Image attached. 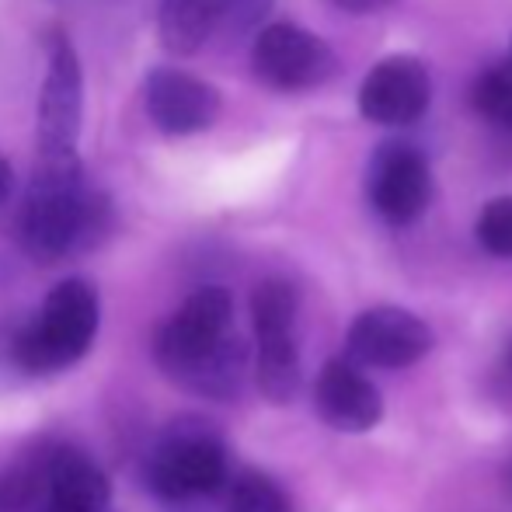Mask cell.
I'll list each match as a JSON object with an SVG mask.
<instances>
[{
  "label": "cell",
  "instance_id": "obj_1",
  "mask_svg": "<svg viewBox=\"0 0 512 512\" xmlns=\"http://www.w3.org/2000/svg\"><path fill=\"white\" fill-rule=\"evenodd\" d=\"M112 227V196L91 182L81 157L35 161L32 182L14 216V234L32 262L60 265L88 255L105 244Z\"/></svg>",
  "mask_w": 512,
  "mask_h": 512
},
{
  "label": "cell",
  "instance_id": "obj_2",
  "mask_svg": "<svg viewBox=\"0 0 512 512\" xmlns=\"http://www.w3.org/2000/svg\"><path fill=\"white\" fill-rule=\"evenodd\" d=\"M157 370L199 398L230 401L248 377V345L234 328V297L203 286L178 304L154 335Z\"/></svg>",
  "mask_w": 512,
  "mask_h": 512
},
{
  "label": "cell",
  "instance_id": "obj_3",
  "mask_svg": "<svg viewBox=\"0 0 512 512\" xmlns=\"http://www.w3.org/2000/svg\"><path fill=\"white\" fill-rule=\"evenodd\" d=\"M143 481L161 506L175 512H199L213 502L223 506L234 481L227 439L206 418H178L147 450Z\"/></svg>",
  "mask_w": 512,
  "mask_h": 512
},
{
  "label": "cell",
  "instance_id": "obj_4",
  "mask_svg": "<svg viewBox=\"0 0 512 512\" xmlns=\"http://www.w3.org/2000/svg\"><path fill=\"white\" fill-rule=\"evenodd\" d=\"M102 324V300L88 279H63L39 310L7 338V356L21 373L49 377L77 366L91 352Z\"/></svg>",
  "mask_w": 512,
  "mask_h": 512
},
{
  "label": "cell",
  "instance_id": "obj_5",
  "mask_svg": "<svg viewBox=\"0 0 512 512\" xmlns=\"http://www.w3.org/2000/svg\"><path fill=\"white\" fill-rule=\"evenodd\" d=\"M300 297L290 279H262L251 293V328H255V384L265 401L290 405L304 384L297 342Z\"/></svg>",
  "mask_w": 512,
  "mask_h": 512
},
{
  "label": "cell",
  "instance_id": "obj_6",
  "mask_svg": "<svg viewBox=\"0 0 512 512\" xmlns=\"http://www.w3.org/2000/svg\"><path fill=\"white\" fill-rule=\"evenodd\" d=\"M84 122V70L74 42L56 28L46 35V70L35 112V161L77 157Z\"/></svg>",
  "mask_w": 512,
  "mask_h": 512
},
{
  "label": "cell",
  "instance_id": "obj_7",
  "mask_svg": "<svg viewBox=\"0 0 512 512\" xmlns=\"http://www.w3.org/2000/svg\"><path fill=\"white\" fill-rule=\"evenodd\" d=\"M251 70L265 88L300 95L324 88L338 74V56L321 35L293 21H272L251 42Z\"/></svg>",
  "mask_w": 512,
  "mask_h": 512
},
{
  "label": "cell",
  "instance_id": "obj_8",
  "mask_svg": "<svg viewBox=\"0 0 512 512\" xmlns=\"http://www.w3.org/2000/svg\"><path fill=\"white\" fill-rule=\"evenodd\" d=\"M436 182L429 157L408 140H387L373 150L366 168V199L391 227H408L429 209Z\"/></svg>",
  "mask_w": 512,
  "mask_h": 512
},
{
  "label": "cell",
  "instance_id": "obj_9",
  "mask_svg": "<svg viewBox=\"0 0 512 512\" xmlns=\"http://www.w3.org/2000/svg\"><path fill=\"white\" fill-rule=\"evenodd\" d=\"M432 349V328L405 307H370L349 324L345 359L363 370H405Z\"/></svg>",
  "mask_w": 512,
  "mask_h": 512
},
{
  "label": "cell",
  "instance_id": "obj_10",
  "mask_svg": "<svg viewBox=\"0 0 512 512\" xmlns=\"http://www.w3.org/2000/svg\"><path fill=\"white\" fill-rule=\"evenodd\" d=\"M432 77L418 56H384L359 84V115L373 126L408 129L429 112Z\"/></svg>",
  "mask_w": 512,
  "mask_h": 512
},
{
  "label": "cell",
  "instance_id": "obj_11",
  "mask_svg": "<svg viewBox=\"0 0 512 512\" xmlns=\"http://www.w3.org/2000/svg\"><path fill=\"white\" fill-rule=\"evenodd\" d=\"M147 119L164 136H199L220 119V91L178 67H154L143 81Z\"/></svg>",
  "mask_w": 512,
  "mask_h": 512
},
{
  "label": "cell",
  "instance_id": "obj_12",
  "mask_svg": "<svg viewBox=\"0 0 512 512\" xmlns=\"http://www.w3.org/2000/svg\"><path fill=\"white\" fill-rule=\"evenodd\" d=\"M314 408L324 425H331L335 432H349V436L377 429L384 418L380 387L366 377L363 366L345 356H335L321 366L314 380Z\"/></svg>",
  "mask_w": 512,
  "mask_h": 512
},
{
  "label": "cell",
  "instance_id": "obj_13",
  "mask_svg": "<svg viewBox=\"0 0 512 512\" xmlns=\"http://www.w3.org/2000/svg\"><path fill=\"white\" fill-rule=\"evenodd\" d=\"M35 512H115L112 481L84 450L70 443H49L46 495Z\"/></svg>",
  "mask_w": 512,
  "mask_h": 512
},
{
  "label": "cell",
  "instance_id": "obj_14",
  "mask_svg": "<svg viewBox=\"0 0 512 512\" xmlns=\"http://www.w3.org/2000/svg\"><path fill=\"white\" fill-rule=\"evenodd\" d=\"M230 0H161L157 35L171 56H196L216 35H227Z\"/></svg>",
  "mask_w": 512,
  "mask_h": 512
},
{
  "label": "cell",
  "instance_id": "obj_15",
  "mask_svg": "<svg viewBox=\"0 0 512 512\" xmlns=\"http://www.w3.org/2000/svg\"><path fill=\"white\" fill-rule=\"evenodd\" d=\"M471 112L492 129L512 133V56L495 60L471 81Z\"/></svg>",
  "mask_w": 512,
  "mask_h": 512
},
{
  "label": "cell",
  "instance_id": "obj_16",
  "mask_svg": "<svg viewBox=\"0 0 512 512\" xmlns=\"http://www.w3.org/2000/svg\"><path fill=\"white\" fill-rule=\"evenodd\" d=\"M220 512H297L293 499L276 478L262 471H237L230 481L227 495H223Z\"/></svg>",
  "mask_w": 512,
  "mask_h": 512
},
{
  "label": "cell",
  "instance_id": "obj_17",
  "mask_svg": "<svg viewBox=\"0 0 512 512\" xmlns=\"http://www.w3.org/2000/svg\"><path fill=\"white\" fill-rule=\"evenodd\" d=\"M46 495V450L11 464L0 474V512H35Z\"/></svg>",
  "mask_w": 512,
  "mask_h": 512
},
{
  "label": "cell",
  "instance_id": "obj_18",
  "mask_svg": "<svg viewBox=\"0 0 512 512\" xmlns=\"http://www.w3.org/2000/svg\"><path fill=\"white\" fill-rule=\"evenodd\" d=\"M474 237L492 258H512V196H495L481 206Z\"/></svg>",
  "mask_w": 512,
  "mask_h": 512
},
{
  "label": "cell",
  "instance_id": "obj_19",
  "mask_svg": "<svg viewBox=\"0 0 512 512\" xmlns=\"http://www.w3.org/2000/svg\"><path fill=\"white\" fill-rule=\"evenodd\" d=\"M272 0H230V25H227V39H244L251 32H262V21L269 18Z\"/></svg>",
  "mask_w": 512,
  "mask_h": 512
},
{
  "label": "cell",
  "instance_id": "obj_20",
  "mask_svg": "<svg viewBox=\"0 0 512 512\" xmlns=\"http://www.w3.org/2000/svg\"><path fill=\"white\" fill-rule=\"evenodd\" d=\"M335 7H342V11L349 14H373V11H384L387 4H394V0H331Z\"/></svg>",
  "mask_w": 512,
  "mask_h": 512
},
{
  "label": "cell",
  "instance_id": "obj_21",
  "mask_svg": "<svg viewBox=\"0 0 512 512\" xmlns=\"http://www.w3.org/2000/svg\"><path fill=\"white\" fill-rule=\"evenodd\" d=\"M11 192H14V168H11V161L0 154V206L11 199Z\"/></svg>",
  "mask_w": 512,
  "mask_h": 512
}]
</instances>
